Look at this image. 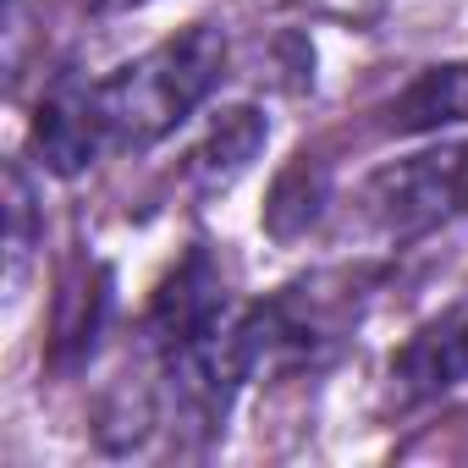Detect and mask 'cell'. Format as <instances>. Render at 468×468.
<instances>
[{
  "label": "cell",
  "mask_w": 468,
  "mask_h": 468,
  "mask_svg": "<svg viewBox=\"0 0 468 468\" xmlns=\"http://www.w3.org/2000/svg\"><path fill=\"white\" fill-rule=\"evenodd\" d=\"M83 6H89L94 17H116V12H138V6H149V0H83Z\"/></svg>",
  "instance_id": "10"
},
{
  "label": "cell",
  "mask_w": 468,
  "mask_h": 468,
  "mask_svg": "<svg viewBox=\"0 0 468 468\" xmlns=\"http://www.w3.org/2000/svg\"><path fill=\"white\" fill-rule=\"evenodd\" d=\"M358 204H364V220L375 231H386L391 243L424 238V231L468 215V138L380 165L364 182Z\"/></svg>",
  "instance_id": "2"
},
{
  "label": "cell",
  "mask_w": 468,
  "mask_h": 468,
  "mask_svg": "<svg viewBox=\"0 0 468 468\" xmlns=\"http://www.w3.org/2000/svg\"><path fill=\"white\" fill-rule=\"evenodd\" d=\"M271 144V116L260 111V105H226L215 122H209V133L187 149V160H182V176L198 187V193H220V187H231L254 160H260V149Z\"/></svg>",
  "instance_id": "5"
},
{
  "label": "cell",
  "mask_w": 468,
  "mask_h": 468,
  "mask_svg": "<svg viewBox=\"0 0 468 468\" xmlns=\"http://www.w3.org/2000/svg\"><path fill=\"white\" fill-rule=\"evenodd\" d=\"M463 380H468V303H452L397 347L391 402L397 408H424V402L452 397Z\"/></svg>",
  "instance_id": "3"
},
{
  "label": "cell",
  "mask_w": 468,
  "mask_h": 468,
  "mask_svg": "<svg viewBox=\"0 0 468 468\" xmlns=\"http://www.w3.org/2000/svg\"><path fill=\"white\" fill-rule=\"evenodd\" d=\"M6 193H12V204H6V215H12V238H6V249H12V287L23 282V265H28V254H34V187H28V171L23 165H12V176H6Z\"/></svg>",
  "instance_id": "9"
},
{
  "label": "cell",
  "mask_w": 468,
  "mask_h": 468,
  "mask_svg": "<svg viewBox=\"0 0 468 468\" xmlns=\"http://www.w3.org/2000/svg\"><path fill=\"white\" fill-rule=\"evenodd\" d=\"M111 287H116V276L105 265H94L89 276L78 271L61 287V298H56V331H50V364L56 369H78L100 347V331H105L111 303H116Z\"/></svg>",
  "instance_id": "6"
},
{
  "label": "cell",
  "mask_w": 468,
  "mask_h": 468,
  "mask_svg": "<svg viewBox=\"0 0 468 468\" xmlns=\"http://www.w3.org/2000/svg\"><path fill=\"white\" fill-rule=\"evenodd\" d=\"M325 204H331V171H325V160L298 154V160L276 176V187H271L265 231H271L276 243H298L303 231L325 215Z\"/></svg>",
  "instance_id": "8"
},
{
  "label": "cell",
  "mask_w": 468,
  "mask_h": 468,
  "mask_svg": "<svg viewBox=\"0 0 468 468\" xmlns=\"http://www.w3.org/2000/svg\"><path fill=\"white\" fill-rule=\"evenodd\" d=\"M34 154L50 176H83L89 165L105 160V138H100V122H94V100H89V83L78 78H61L39 111H34Z\"/></svg>",
  "instance_id": "4"
},
{
  "label": "cell",
  "mask_w": 468,
  "mask_h": 468,
  "mask_svg": "<svg viewBox=\"0 0 468 468\" xmlns=\"http://www.w3.org/2000/svg\"><path fill=\"white\" fill-rule=\"evenodd\" d=\"M463 122H468V61H446V67L419 72L386 105V127L408 133V138L446 133V127H463Z\"/></svg>",
  "instance_id": "7"
},
{
  "label": "cell",
  "mask_w": 468,
  "mask_h": 468,
  "mask_svg": "<svg viewBox=\"0 0 468 468\" xmlns=\"http://www.w3.org/2000/svg\"><path fill=\"white\" fill-rule=\"evenodd\" d=\"M226 78V34L215 23H187L154 50L122 61L111 78L89 83L105 154H138L165 144Z\"/></svg>",
  "instance_id": "1"
}]
</instances>
